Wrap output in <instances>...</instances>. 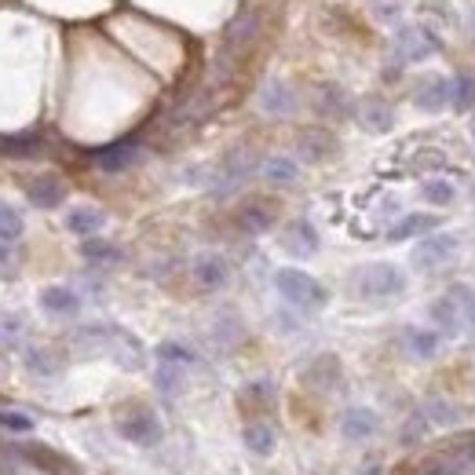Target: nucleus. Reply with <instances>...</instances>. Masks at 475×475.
I'll list each match as a JSON object with an SVG mask.
<instances>
[{"label":"nucleus","instance_id":"obj_26","mask_svg":"<svg viewBox=\"0 0 475 475\" xmlns=\"http://www.w3.org/2000/svg\"><path fill=\"white\" fill-rule=\"evenodd\" d=\"M403 340H406V351L413 354V359H435L439 354V344H443V337L435 333V329H421V326H410V329H403Z\"/></svg>","mask_w":475,"mask_h":475},{"label":"nucleus","instance_id":"obj_25","mask_svg":"<svg viewBox=\"0 0 475 475\" xmlns=\"http://www.w3.org/2000/svg\"><path fill=\"white\" fill-rule=\"evenodd\" d=\"M242 443H246L249 454H256V457H271L274 446H279V431H274L267 421H249L246 431H242Z\"/></svg>","mask_w":475,"mask_h":475},{"label":"nucleus","instance_id":"obj_42","mask_svg":"<svg viewBox=\"0 0 475 475\" xmlns=\"http://www.w3.org/2000/svg\"><path fill=\"white\" fill-rule=\"evenodd\" d=\"M421 475H446V468H443V461H439V457H435V461H431V464H428Z\"/></svg>","mask_w":475,"mask_h":475},{"label":"nucleus","instance_id":"obj_15","mask_svg":"<svg viewBox=\"0 0 475 475\" xmlns=\"http://www.w3.org/2000/svg\"><path fill=\"white\" fill-rule=\"evenodd\" d=\"M413 106L424 110V113H439L450 106V81L446 77H421L417 88H413Z\"/></svg>","mask_w":475,"mask_h":475},{"label":"nucleus","instance_id":"obj_10","mask_svg":"<svg viewBox=\"0 0 475 475\" xmlns=\"http://www.w3.org/2000/svg\"><path fill=\"white\" fill-rule=\"evenodd\" d=\"M190 274H194V286L205 289V293H220L230 282V267L216 253H202V256H197L194 267H190Z\"/></svg>","mask_w":475,"mask_h":475},{"label":"nucleus","instance_id":"obj_1","mask_svg":"<svg viewBox=\"0 0 475 475\" xmlns=\"http://www.w3.org/2000/svg\"><path fill=\"white\" fill-rule=\"evenodd\" d=\"M347 293L359 300H391V296L406 293V274H403V267H395L388 260L359 263L347 274Z\"/></svg>","mask_w":475,"mask_h":475},{"label":"nucleus","instance_id":"obj_22","mask_svg":"<svg viewBox=\"0 0 475 475\" xmlns=\"http://www.w3.org/2000/svg\"><path fill=\"white\" fill-rule=\"evenodd\" d=\"M260 176L271 187H293L300 179V162H296V157H286V154H271V157H263Z\"/></svg>","mask_w":475,"mask_h":475},{"label":"nucleus","instance_id":"obj_20","mask_svg":"<svg viewBox=\"0 0 475 475\" xmlns=\"http://www.w3.org/2000/svg\"><path fill=\"white\" fill-rule=\"evenodd\" d=\"M37 300H41V307L48 314H55V319H73V314L81 311V296H77L70 286H45Z\"/></svg>","mask_w":475,"mask_h":475},{"label":"nucleus","instance_id":"obj_44","mask_svg":"<svg viewBox=\"0 0 475 475\" xmlns=\"http://www.w3.org/2000/svg\"><path fill=\"white\" fill-rule=\"evenodd\" d=\"M471 139H475V121H471Z\"/></svg>","mask_w":475,"mask_h":475},{"label":"nucleus","instance_id":"obj_13","mask_svg":"<svg viewBox=\"0 0 475 475\" xmlns=\"http://www.w3.org/2000/svg\"><path fill=\"white\" fill-rule=\"evenodd\" d=\"M279 223V205L267 202V197H249V202L238 209V227L246 234H267Z\"/></svg>","mask_w":475,"mask_h":475},{"label":"nucleus","instance_id":"obj_35","mask_svg":"<svg viewBox=\"0 0 475 475\" xmlns=\"http://www.w3.org/2000/svg\"><path fill=\"white\" fill-rule=\"evenodd\" d=\"M26 333V322L19 311H0V344H19Z\"/></svg>","mask_w":475,"mask_h":475},{"label":"nucleus","instance_id":"obj_39","mask_svg":"<svg viewBox=\"0 0 475 475\" xmlns=\"http://www.w3.org/2000/svg\"><path fill=\"white\" fill-rule=\"evenodd\" d=\"M0 431L26 435V431H33V417H26V413H15V410H0Z\"/></svg>","mask_w":475,"mask_h":475},{"label":"nucleus","instance_id":"obj_16","mask_svg":"<svg viewBox=\"0 0 475 475\" xmlns=\"http://www.w3.org/2000/svg\"><path fill=\"white\" fill-rule=\"evenodd\" d=\"M106 354H110V359H113L117 366H121V370H139V366H143V344H139L132 333L117 329V326H110Z\"/></svg>","mask_w":475,"mask_h":475},{"label":"nucleus","instance_id":"obj_8","mask_svg":"<svg viewBox=\"0 0 475 475\" xmlns=\"http://www.w3.org/2000/svg\"><path fill=\"white\" fill-rule=\"evenodd\" d=\"M380 431V417L370 406H347L340 413V439L344 443H370Z\"/></svg>","mask_w":475,"mask_h":475},{"label":"nucleus","instance_id":"obj_30","mask_svg":"<svg viewBox=\"0 0 475 475\" xmlns=\"http://www.w3.org/2000/svg\"><path fill=\"white\" fill-rule=\"evenodd\" d=\"M81 256L88 263H99V267H110V263H121L125 253L121 246H113V242H103V238H85V246H81Z\"/></svg>","mask_w":475,"mask_h":475},{"label":"nucleus","instance_id":"obj_9","mask_svg":"<svg viewBox=\"0 0 475 475\" xmlns=\"http://www.w3.org/2000/svg\"><path fill=\"white\" fill-rule=\"evenodd\" d=\"M337 154V136L326 129H304L296 136V157L307 165H322Z\"/></svg>","mask_w":475,"mask_h":475},{"label":"nucleus","instance_id":"obj_33","mask_svg":"<svg viewBox=\"0 0 475 475\" xmlns=\"http://www.w3.org/2000/svg\"><path fill=\"white\" fill-rule=\"evenodd\" d=\"M157 362H176V366H197V351L183 340H162L157 344Z\"/></svg>","mask_w":475,"mask_h":475},{"label":"nucleus","instance_id":"obj_7","mask_svg":"<svg viewBox=\"0 0 475 475\" xmlns=\"http://www.w3.org/2000/svg\"><path fill=\"white\" fill-rule=\"evenodd\" d=\"M256 106L267 117H293L300 99H296V88L289 81H282V77H271V81H263V88L256 96Z\"/></svg>","mask_w":475,"mask_h":475},{"label":"nucleus","instance_id":"obj_19","mask_svg":"<svg viewBox=\"0 0 475 475\" xmlns=\"http://www.w3.org/2000/svg\"><path fill=\"white\" fill-rule=\"evenodd\" d=\"M66 230L77 234V238H96L103 227H106V212L96 209V205H73L66 216H62Z\"/></svg>","mask_w":475,"mask_h":475},{"label":"nucleus","instance_id":"obj_28","mask_svg":"<svg viewBox=\"0 0 475 475\" xmlns=\"http://www.w3.org/2000/svg\"><path fill=\"white\" fill-rule=\"evenodd\" d=\"M187 384V366H176V362H157V373H154V388L165 395V399H176Z\"/></svg>","mask_w":475,"mask_h":475},{"label":"nucleus","instance_id":"obj_12","mask_svg":"<svg viewBox=\"0 0 475 475\" xmlns=\"http://www.w3.org/2000/svg\"><path fill=\"white\" fill-rule=\"evenodd\" d=\"M26 197L37 205V209H59L66 202V183L55 176V172H41V176H33L26 179Z\"/></svg>","mask_w":475,"mask_h":475},{"label":"nucleus","instance_id":"obj_6","mask_svg":"<svg viewBox=\"0 0 475 475\" xmlns=\"http://www.w3.org/2000/svg\"><path fill=\"white\" fill-rule=\"evenodd\" d=\"M143 157H146V150L136 139H121V143H110V146L96 150L92 162H96L99 172H129L143 162Z\"/></svg>","mask_w":475,"mask_h":475},{"label":"nucleus","instance_id":"obj_17","mask_svg":"<svg viewBox=\"0 0 475 475\" xmlns=\"http://www.w3.org/2000/svg\"><path fill=\"white\" fill-rule=\"evenodd\" d=\"M439 227V216L435 212H406L388 227V242H410V238H424Z\"/></svg>","mask_w":475,"mask_h":475},{"label":"nucleus","instance_id":"obj_14","mask_svg":"<svg viewBox=\"0 0 475 475\" xmlns=\"http://www.w3.org/2000/svg\"><path fill=\"white\" fill-rule=\"evenodd\" d=\"M354 121H359L366 132L384 136V132L395 129V110H391V103H384L377 96H366L359 106H354Z\"/></svg>","mask_w":475,"mask_h":475},{"label":"nucleus","instance_id":"obj_11","mask_svg":"<svg viewBox=\"0 0 475 475\" xmlns=\"http://www.w3.org/2000/svg\"><path fill=\"white\" fill-rule=\"evenodd\" d=\"M319 230H314V223L311 220H293V223H286V230H282V249L289 253V256H296V260H307V256H314L319 253Z\"/></svg>","mask_w":475,"mask_h":475},{"label":"nucleus","instance_id":"obj_41","mask_svg":"<svg viewBox=\"0 0 475 475\" xmlns=\"http://www.w3.org/2000/svg\"><path fill=\"white\" fill-rule=\"evenodd\" d=\"M354 475H384V468H380V461H366Z\"/></svg>","mask_w":475,"mask_h":475},{"label":"nucleus","instance_id":"obj_36","mask_svg":"<svg viewBox=\"0 0 475 475\" xmlns=\"http://www.w3.org/2000/svg\"><path fill=\"white\" fill-rule=\"evenodd\" d=\"M428 431H431L428 417H424V413H413V417L403 424V431H399V443H403V446H417V443H424Z\"/></svg>","mask_w":475,"mask_h":475},{"label":"nucleus","instance_id":"obj_34","mask_svg":"<svg viewBox=\"0 0 475 475\" xmlns=\"http://www.w3.org/2000/svg\"><path fill=\"white\" fill-rule=\"evenodd\" d=\"M22 230H26L22 212L15 205H8V202H0V242H19Z\"/></svg>","mask_w":475,"mask_h":475},{"label":"nucleus","instance_id":"obj_43","mask_svg":"<svg viewBox=\"0 0 475 475\" xmlns=\"http://www.w3.org/2000/svg\"><path fill=\"white\" fill-rule=\"evenodd\" d=\"M0 377H4V354H0Z\"/></svg>","mask_w":475,"mask_h":475},{"label":"nucleus","instance_id":"obj_3","mask_svg":"<svg viewBox=\"0 0 475 475\" xmlns=\"http://www.w3.org/2000/svg\"><path fill=\"white\" fill-rule=\"evenodd\" d=\"M117 435H121L125 443H132V446H139V450H150V446H157L165 439V424H162V417H157L150 406H143V403H132V406H125L121 413H117Z\"/></svg>","mask_w":475,"mask_h":475},{"label":"nucleus","instance_id":"obj_4","mask_svg":"<svg viewBox=\"0 0 475 475\" xmlns=\"http://www.w3.org/2000/svg\"><path fill=\"white\" fill-rule=\"evenodd\" d=\"M457 249H461V238L457 234H450V230H431V234H424L421 242L413 246V267L417 271H435V267H443V263H450L454 256H457Z\"/></svg>","mask_w":475,"mask_h":475},{"label":"nucleus","instance_id":"obj_24","mask_svg":"<svg viewBox=\"0 0 475 475\" xmlns=\"http://www.w3.org/2000/svg\"><path fill=\"white\" fill-rule=\"evenodd\" d=\"M304 384L314 388V391H333L340 384V362L337 354H319L307 370H304Z\"/></svg>","mask_w":475,"mask_h":475},{"label":"nucleus","instance_id":"obj_23","mask_svg":"<svg viewBox=\"0 0 475 475\" xmlns=\"http://www.w3.org/2000/svg\"><path fill=\"white\" fill-rule=\"evenodd\" d=\"M428 319L435 326V333L439 337H454L461 329V304L454 296H439L428 304Z\"/></svg>","mask_w":475,"mask_h":475},{"label":"nucleus","instance_id":"obj_38","mask_svg":"<svg viewBox=\"0 0 475 475\" xmlns=\"http://www.w3.org/2000/svg\"><path fill=\"white\" fill-rule=\"evenodd\" d=\"M403 4L406 0H370V12H373L377 22H395L403 15Z\"/></svg>","mask_w":475,"mask_h":475},{"label":"nucleus","instance_id":"obj_5","mask_svg":"<svg viewBox=\"0 0 475 475\" xmlns=\"http://www.w3.org/2000/svg\"><path fill=\"white\" fill-rule=\"evenodd\" d=\"M391 48H395V59L399 62H424L443 45H439V37H435L431 29H424V26H403L399 33H395Z\"/></svg>","mask_w":475,"mask_h":475},{"label":"nucleus","instance_id":"obj_2","mask_svg":"<svg viewBox=\"0 0 475 475\" xmlns=\"http://www.w3.org/2000/svg\"><path fill=\"white\" fill-rule=\"evenodd\" d=\"M274 289H279V296L286 304H293L300 311H319L329 300L326 286L314 279V274L300 271V267H279V271H274Z\"/></svg>","mask_w":475,"mask_h":475},{"label":"nucleus","instance_id":"obj_40","mask_svg":"<svg viewBox=\"0 0 475 475\" xmlns=\"http://www.w3.org/2000/svg\"><path fill=\"white\" fill-rule=\"evenodd\" d=\"M8 274H12V249L0 246V279H8Z\"/></svg>","mask_w":475,"mask_h":475},{"label":"nucleus","instance_id":"obj_29","mask_svg":"<svg viewBox=\"0 0 475 475\" xmlns=\"http://www.w3.org/2000/svg\"><path fill=\"white\" fill-rule=\"evenodd\" d=\"M421 197L431 209H446V205L457 202V187L450 179H443V176H431V179L421 183Z\"/></svg>","mask_w":475,"mask_h":475},{"label":"nucleus","instance_id":"obj_37","mask_svg":"<svg viewBox=\"0 0 475 475\" xmlns=\"http://www.w3.org/2000/svg\"><path fill=\"white\" fill-rule=\"evenodd\" d=\"M319 96H322V99H319V110H322V113H333V117H340V113H344V106H347V103H344V92H340L337 85H322V88H319Z\"/></svg>","mask_w":475,"mask_h":475},{"label":"nucleus","instance_id":"obj_31","mask_svg":"<svg viewBox=\"0 0 475 475\" xmlns=\"http://www.w3.org/2000/svg\"><path fill=\"white\" fill-rule=\"evenodd\" d=\"M450 106L457 113L475 110V77L471 73H457L454 81H450Z\"/></svg>","mask_w":475,"mask_h":475},{"label":"nucleus","instance_id":"obj_32","mask_svg":"<svg viewBox=\"0 0 475 475\" xmlns=\"http://www.w3.org/2000/svg\"><path fill=\"white\" fill-rule=\"evenodd\" d=\"M45 150L41 136H0V154L4 157H33Z\"/></svg>","mask_w":475,"mask_h":475},{"label":"nucleus","instance_id":"obj_27","mask_svg":"<svg viewBox=\"0 0 475 475\" xmlns=\"http://www.w3.org/2000/svg\"><path fill=\"white\" fill-rule=\"evenodd\" d=\"M26 370L33 377H55L62 370V354L52 347H26Z\"/></svg>","mask_w":475,"mask_h":475},{"label":"nucleus","instance_id":"obj_21","mask_svg":"<svg viewBox=\"0 0 475 475\" xmlns=\"http://www.w3.org/2000/svg\"><path fill=\"white\" fill-rule=\"evenodd\" d=\"M256 33H260V15H256L253 8L238 12L234 22L227 26V48H230V52H246V48L256 41Z\"/></svg>","mask_w":475,"mask_h":475},{"label":"nucleus","instance_id":"obj_18","mask_svg":"<svg viewBox=\"0 0 475 475\" xmlns=\"http://www.w3.org/2000/svg\"><path fill=\"white\" fill-rule=\"evenodd\" d=\"M421 413L428 417L431 428H461L468 421V410L461 403H454V399H443V395H431Z\"/></svg>","mask_w":475,"mask_h":475}]
</instances>
